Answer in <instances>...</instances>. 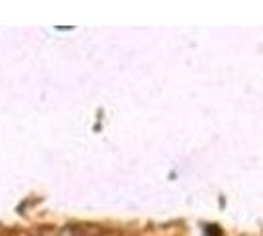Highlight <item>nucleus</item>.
Segmentation results:
<instances>
[{"label": "nucleus", "instance_id": "nucleus-1", "mask_svg": "<svg viewBox=\"0 0 263 236\" xmlns=\"http://www.w3.org/2000/svg\"><path fill=\"white\" fill-rule=\"evenodd\" d=\"M55 236H81V234H79V230L75 226H63Z\"/></svg>", "mask_w": 263, "mask_h": 236}]
</instances>
